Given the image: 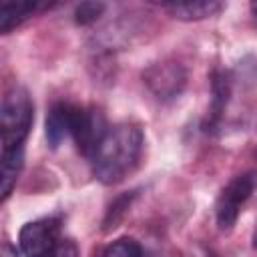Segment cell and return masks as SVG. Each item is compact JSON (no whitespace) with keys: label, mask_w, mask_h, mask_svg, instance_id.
I'll use <instances>...</instances> for the list:
<instances>
[{"label":"cell","mask_w":257,"mask_h":257,"mask_svg":"<svg viewBox=\"0 0 257 257\" xmlns=\"http://www.w3.org/2000/svg\"><path fill=\"white\" fill-rule=\"evenodd\" d=\"M50 8L48 2H38V0H4L0 2V32L6 34L12 28L20 26L26 18L32 14Z\"/></svg>","instance_id":"obj_7"},{"label":"cell","mask_w":257,"mask_h":257,"mask_svg":"<svg viewBox=\"0 0 257 257\" xmlns=\"http://www.w3.org/2000/svg\"><path fill=\"white\" fill-rule=\"evenodd\" d=\"M106 118L98 108L90 106H76L72 104V114H70V137L76 143V149L92 159L102 137L106 135Z\"/></svg>","instance_id":"obj_4"},{"label":"cell","mask_w":257,"mask_h":257,"mask_svg":"<svg viewBox=\"0 0 257 257\" xmlns=\"http://www.w3.org/2000/svg\"><path fill=\"white\" fill-rule=\"evenodd\" d=\"M163 8L171 12L175 18L191 22V20H203L219 14L223 10V4L215 0H199V2H169V4H163Z\"/></svg>","instance_id":"obj_9"},{"label":"cell","mask_w":257,"mask_h":257,"mask_svg":"<svg viewBox=\"0 0 257 257\" xmlns=\"http://www.w3.org/2000/svg\"><path fill=\"white\" fill-rule=\"evenodd\" d=\"M0 257H20V255H18V251H16V247H14V245H10L8 241H4V243H2Z\"/></svg>","instance_id":"obj_16"},{"label":"cell","mask_w":257,"mask_h":257,"mask_svg":"<svg viewBox=\"0 0 257 257\" xmlns=\"http://www.w3.org/2000/svg\"><path fill=\"white\" fill-rule=\"evenodd\" d=\"M145 145V135L137 124H116L106 131L94 157V177L104 185H116L137 167Z\"/></svg>","instance_id":"obj_1"},{"label":"cell","mask_w":257,"mask_h":257,"mask_svg":"<svg viewBox=\"0 0 257 257\" xmlns=\"http://www.w3.org/2000/svg\"><path fill=\"white\" fill-rule=\"evenodd\" d=\"M100 257H143V247L139 245V241L131 237H120L112 241Z\"/></svg>","instance_id":"obj_12"},{"label":"cell","mask_w":257,"mask_h":257,"mask_svg":"<svg viewBox=\"0 0 257 257\" xmlns=\"http://www.w3.org/2000/svg\"><path fill=\"white\" fill-rule=\"evenodd\" d=\"M34 104L24 88L6 92L0 108V139L2 151L24 149V141L32 128Z\"/></svg>","instance_id":"obj_2"},{"label":"cell","mask_w":257,"mask_h":257,"mask_svg":"<svg viewBox=\"0 0 257 257\" xmlns=\"http://www.w3.org/2000/svg\"><path fill=\"white\" fill-rule=\"evenodd\" d=\"M255 159H257V153H255Z\"/></svg>","instance_id":"obj_19"},{"label":"cell","mask_w":257,"mask_h":257,"mask_svg":"<svg viewBox=\"0 0 257 257\" xmlns=\"http://www.w3.org/2000/svg\"><path fill=\"white\" fill-rule=\"evenodd\" d=\"M70 114H72V104L70 102H56L46 114V141L50 149H58L60 143L70 135Z\"/></svg>","instance_id":"obj_8"},{"label":"cell","mask_w":257,"mask_h":257,"mask_svg":"<svg viewBox=\"0 0 257 257\" xmlns=\"http://www.w3.org/2000/svg\"><path fill=\"white\" fill-rule=\"evenodd\" d=\"M213 98H211V110H209V126H217V122L221 120L225 106L229 102V94H231V80L227 72H215L213 76Z\"/></svg>","instance_id":"obj_10"},{"label":"cell","mask_w":257,"mask_h":257,"mask_svg":"<svg viewBox=\"0 0 257 257\" xmlns=\"http://www.w3.org/2000/svg\"><path fill=\"white\" fill-rule=\"evenodd\" d=\"M253 245H255V249H257V229H255V235H253Z\"/></svg>","instance_id":"obj_18"},{"label":"cell","mask_w":257,"mask_h":257,"mask_svg":"<svg viewBox=\"0 0 257 257\" xmlns=\"http://www.w3.org/2000/svg\"><path fill=\"white\" fill-rule=\"evenodd\" d=\"M104 4L102 2H82V4H78L76 6V10H74V20H76V24H80V26H86V24H92V22H96V18L104 12Z\"/></svg>","instance_id":"obj_13"},{"label":"cell","mask_w":257,"mask_h":257,"mask_svg":"<svg viewBox=\"0 0 257 257\" xmlns=\"http://www.w3.org/2000/svg\"><path fill=\"white\" fill-rule=\"evenodd\" d=\"M133 197H135V193L124 195V197L116 199V203L110 205V209H108V213H106V219H104V229H112V227H116V223L120 221V217H122L124 211L128 209Z\"/></svg>","instance_id":"obj_14"},{"label":"cell","mask_w":257,"mask_h":257,"mask_svg":"<svg viewBox=\"0 0 257 257\" xmlns=\"http://www.w3.org/2000/svg\"><path fill=\"white\" fill-rule=\"evenodd\" d=\"M257 191V173H241L233 177L221 191L217 205H215V217L217 227L221 231L233 229L243 205L251 199V195Z\"/></svg>","instance_id":"obj_3"},{"label":"cell","mask_w":257,"mask_h":257,"mask_svg":"<svg viewBox=\"0 0 257 257\" xmlns=\"http://www.w3.org/2000/svg\"><path fill=\"white\" fill-rule=\"evenodd\" d=\"M60 217H44L26 223L20 229V249L26 257H44L50 249L58 245L60 237Z\"/></svg>","instance_id":"obj_5"},{"label":"cell","mask_w":257,"mask_h":257,"mask_svg":"<svg viewBox=\"0 0 257 257\" xmlns=\"http://www.w3.org/2000/svg\"><path fill=\"white\" fill-rule=\"evenodd\" d=\"M249 8H251V14H253V16H255V20H257V2H251V6H249Z\"/></svg>","instance_id":"obj_17"},{"label":"cell","mask_w":257,"mask_h":257,"mask_svg":"<svg viewBox=\"0 0 257 257\" xmlns=\"http://www.w3.org/2000/svg\"><path fill=\"white\" fill-rule=\"evenodd\" d=\"M145 82L159 100H171L181 94L187 74L179 62H157L145 72Z\"/></svg>","instance_id":"obj_6"},{"label":"cell","mask_w":257,"mask_h":257,"mask_svg":"<svg viewBox=\"0 0 257 257\" xmlns=\"http://www.w3.org/2000/svg\"><path fill=\"white\" fill-rule=\"evenodd\" d=\"M24 165V149L2 151V201H6L18 181V175Z\"/></svg>","instance_id":"obj_11"},{"label":"cell","mask_w":257,"mask_h":257,"mask_svg":"<svg viewBox=\"0 0 257 257\" xmlns=\"http://www.w3.org/2000/svg\"><path fill=\"white\" fill-rule=\"evenodd\" d=\"M44 257H78V249L72 239H60L54 249H50Z\"/></svg>","instance_id":"obj_15"}]
</instances>
